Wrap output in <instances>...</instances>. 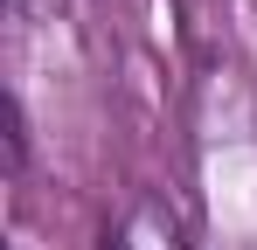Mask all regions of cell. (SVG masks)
Wrapping results in <instances>:
<instances>
[{"mask_svg":"<svg viewBox=\"0 0 257 250\" xmlns=\"http://www.w3.org/2000/svg\"><path fill=\"white\" fill-rule=\"evenodd\" d=\"M118 250H188V229H181V215L160 195H146L125 215V229H118Z\"/></svg>","mask_w":257,"mask_h":250,"instance_id":"obj_1","label":"cell"},{"mask_svg":"<svg viewBox=\"0 0 257 250\" xmlns=\"http://www.w3.org/2000/svg\"><path fill=\"white\" fill-rule=\"evenodd\" d=\"M21 7H35V14H42V7H56V0H21Z\"/></svg>","mask_w":257,"mask_h":250,"instance_id":"obj_2","label":"cell"}]
</instances>
